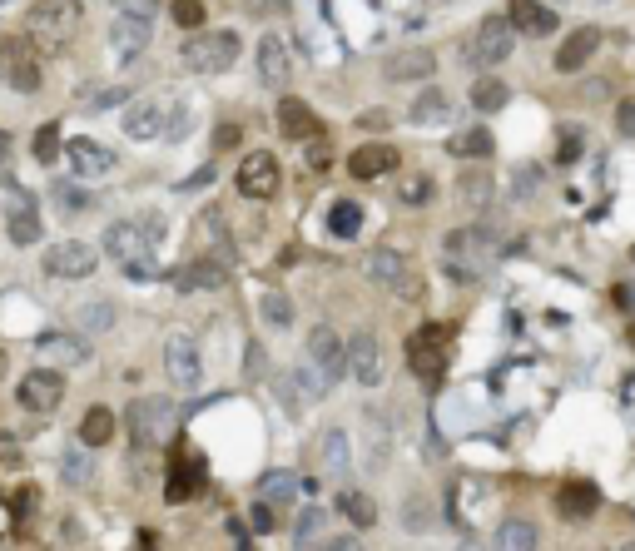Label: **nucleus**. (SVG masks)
<instances>
[{"mask_svg":"<svg viewBox=\"0 0 635 551\" xmlns=\"http://www.w3.org/2000/svg\"><path fill=\"white\" fill-rule=\"evenodd\" d=\"M343 517L358 527V532H368V527H378V502L368 497V492H343Z\"/></svg>","mask_w":635,"mask_h":551,"instance_id":"nucleus-42","label":"nucleus"},{"mask_svg":"<svg viewBox=\"0 0 635 551\" xmlns=\"http://www.w3.org/2000/svg\"><path fill=\"white\" fill-rule=\"evenodd\" d=\"M313 551H363V542L358 537H323Z\"/></svg>","mask_w":635,"mask_h":551,"instance_id":"nucleus-52","label":"nucleus"},{"mask_svg":"<svg viewBox=\"0 0 635 551\" xmlns=\"http://www.w3.org/2000/svg\"><path fill=\"white\" fill-rule=\"evenodd\" d=\"M442 343H447V328H437V323H427L422 333H412V338H407V358H412V373H422V378H437V373H442Z\"/></svg>","mask_w":635,"mask_h":551,"instance_id":"nucleus-16","label":"nucleus"},{"mask_svg":"<svg viewBox=\"0 0 635 551\" xmlns=\"http://www.w3.org/2000/svg\"><path fill=\"white\" fill-rule=\"evenodd\" d=\"M596 50H601V30H596V25H581V30L566 35V45H556V70H561V75H576Z\"/></svg>","mask_w":635,"mask_h":551,"instance_id":"nucleus-19","label":"nucleus"},{"mask_svg":"<svg viewBox=\"0 0 635 551\" xmlns=\"http://www.w3.org/2000/svg\"><path fill=\"white\" fill-rule=\"evenodd\" d=\"M239 60V35L234 30H194L184 45V65L194 75H224Z\"/></svg>","mask_w":635,"mask_h":551,"instance_id":"nucleus-3","label":"nucleus"},{"mask_svg":"<svg viewBox=\"0 0 635 551\" xmlns=\"http://www.w3.org/2000/svg\"><path fill=\"white\" fill-rule=\"evenodd\" d=\"M125 427H129V437H134V447H154L174 427V403L169 398H139V403H129Z\"/></svg>","mask_w":635,"mask_h":551,"instance_id":"nucleus-6","label":"nucleus"},{"mask_svg":"<svg viewBox=\"0 0 635 551\" xmlns=\"http://www.w3.org/2000/svg\"><path fill=\"white\" fill-rule=\"evenodd\" d=\"M35 353H40L45 363H60V368H85V363L95 358L85 333H40V338H35Z\"/></svg>","mask_w":635,"mask_h":551,"instance_id":"nucleus-13","label":"nucleus"},{"mask_svg":"<svg viewBox=\"0 0 635 551\" xmlns=\"http://www.w3.org/2000/svg\"><path fill=\"white\" fill-rule=\"evenodd\" d=\"M159 130H164V110H159V100H134L125 110V135L129 139H159Z\"/></svg>","mask_w":635,"mask_h":551,"instance_id":"nucleus-29","label":"nucleus"},{"mask_svg":"<svg viewBox=\"0 0 635 551\" xmlns=\"http://www.w3.org/2000/svg\"><path fill=\"white\" fill-rule=\"evenodd\" d=\"M60 477H65L70 487H85V482H95V457H90V447H85L80 437L65 447V457H60Z\"/></svg>","mask_w":635,"mask_h":551,"instance_id":"nucleus-32","label":"nucleus"},{"mask_svg":"<svg viewBox=\"0 0 635 551\" xmlns=\"http://www.w3.org/2000/svg\"><path fill=\"white\" fill-rule=\"evenodd\" d=\"M20 408L25 413H35V417H50L60 403H65V378L55 373V368H35V373H25L20 378Z\"/></svg>","mask_w":635,"mask_h":551,"instance_id":"nucleus-8","label":"nucleus"},{"mask_svg":"<svg viewBox=\"0 0 635 551\" xmlns=\"http://www.w3.org/2000/svg\"><path fill=\"white\" fill-rule=\"evenodd\" d=\"M432 522H437V507H432L427 497H407V502H402V527H407V532H427Z\"/></svg>","mask_w":635,"mask_h":551,"instance_id":"nucleus-44","label":"nucleus"},{"mask_svg":"<svg viewBox=\"0 0 635 551\" xmlns=\"http://www.w3.org/2000/svg\"><path fill=\"white\" fill-rule=\"evenodd\" d=\"M308 363H313L328 383H338V378L348 373V343H343L328 323H318V328L308 333Z\"/></svg>","mask_w":635,"mask_h":551,"instance_id":"nucleus-10","label":"nucleus"},{"mask_svg":"<svg viewBox=\"0 0 635 551\" xmlns=\"http://www.w3.org/2000/svg\"><path fill=\"white\" fill-rule=\"evenodd\" d=\"M179 288L184 293H214V288H229V264L224 259H194V264H184L179 269Z\"/></svg>","mask_w":635,"mask_h":551,"instance_id":"nucleus-25","label":"nucleus"},{"mask_svg":"<svg viewBox=\"0 0 635 551\" xmlns=\"http://www.w3.org/2000/svg\"><path fill=\"white\" fill-rule=\"evenodd\" d=\"M0 85H10L15 95H35L45 85V65H40V50L15 40V35H0Z\"/></svg>","mask_w":635,"mask_h":551,"instance_id":"nucleus-5","label":"nucleus"},{"mask_svg":"<svg viewBox=\"0 0 635 551\" xmlns=\"http://www.w3.org/2000/svg\"><path fill=\"white\" fill-rule=\"evenodd\" d=\"M120 5H125L129 15H149L154 10V0H120Z\"/></svg>","mask_w":635,"mask_h":551,"instance_id":"nucleus-58","label":"nucleus"},{"mask_svg":"<svg viewBox=\"0 0 635 551\" xmlns=\"http://www.w3.org/2000/svg\"><path fill=\"white\" fill-rule=\"evenodd\" d=\"M30 149H35V159H40V164H55V159H60V125H40Z\"/></svg>","mask_w":635,"mask_h":551,"instance_id":"nucleus-46","label":"nucleus"},{"mask_svg":"<svg viewBox=\"0 0 635 551\" xmlns=\"http://www.w3.org/2000/svg\"><path fill=\"white\" fill-rule=\"evenodd\" d=\"M95 264H100L95 244H80V239H60V244H50V254H45V269L55 278H90Z\"/></svg>","mask_w":635,"mask_h":551,"instance_id":"nucleus-11","label":"nucleus"},{"mask_svg":"<svg viewBox=\"0 0 635 551\" xmlns=\"http://www.w3.org/2000/svg\"><path fill=\"white\" fill-rule=\"evenodd\" d=\"M5 144H10V135H5V130H0V154H5Z\"/></svg>","mask_w":635,"mask_h":551,"instance_id":"nucleus-61","label":"nucleus"},{"mask_svg":"<svg viewBox=\"0 0 635 551\" xmlns=\"http://www.w3.org/2000/svg\"><path fill=\"white\" fill-rule=\"evenodd\" d=\"M556 507H561V517H571V522H586V517L601 507V492H596L591 482H566V487L556 492Z\"/></svg>","mask_w":635,"mask_h":551,"instance_id":"nucleus-28","label":"nucleus"},{"mask_svg":"<svg viewBox=\"0 0 635 551\" xmlns=\"http://www.w3.org/2000/svg\"><path fill=\"white\" fill-rule=\"evenodd\" d=\"M110 50L120 55V60H139L144 50H149V15H129L120 10L115 20H110Z\"/></svg>","mask_w":635,"mask_h":551,"instance_id":"nucleus-15","label":"nucleus"},{"mask_svg":"<svg viewBox=\"0 0 635 551\" xmlns=\"http://www.w3.org/2000/svg\"><path fill=\"white\" fill-rule=\"evenodd\" d=\"M288 75H293L288 45H283L278 35H263V40H258V80L278 90V85H288Z\"/></svg>","mask_w":635,"mask_h":551,"instance_id":"nucleus-24","label":"nucleus"},{"mask_svg":"<svg viewBox=\"0 0 635 551\" xmlns=\"http://www.w3.org/2000/svg\"><path fill=\"white\" fill-rule=\"evenodd\" d=\"M507 100H511V90H507V80H497V75H482L472 85V110H482V115H497Z\"/></svg>","mask_w":635,"mask_h":551,"instance_id":"nucleus-37","label":"nucleus"},{"mask_svg":"<svg viewBox=\"0 0 635 551\" xmlns=\"http://www.w3.org/2000/svg\"><path fill=\"white\" fill-rule=\"evenodd\" d=\"M258 373H263V348L249 343V378H258Z\"/></svg>","mask_w":635,"mask_h":551,"instance_id":"nucleus-56","label":"nucleus"},{"mask_svg":"<svg viewBox=\"0 0 635 551\" xmlns=\"http://www.w3.org/2000/svg\"><path fill=\"white\" fill-rule=\"evenodd\" d=\"M323 537H328V512L323 507H308L298 517V527H293V542H298V551H313Z\"/></svg>","mask_w":635,"mask_h":551,"instance_id":"nucleus-39","label":"nucleus"},{"mask_svg":"<svg viewBox=\"0 0 635 551\" xmlns=\"http://www.w3.org/2000/svg\"><path fill=\"white\" fill-rule=\"evenodd\" d=\"M631 348H635V323H631Z\"/></svg>","mask_w":635,"mask_h":551,"instance_id":"nucleus-62","label":"nucleus"},{"mask_svg":"<svg viewBox=\"0 0 635 551\" xmlns=\"http://www.w3.org/2000/svg\"><path fill=\"white\" fill-rule=\"evenodd\" d=\"M239 135H244V125H219L214 144H219V149H234V144H239Z\"/></svg>","mask_w":635,"mask_h":551,"instance_id":"nucleus-53","label":"nucleus"},{"mask_svg":"<svg viewBox=\"0 0 635 551\" xmlns=\"http://www.w3.org/2000/svg\"><path fill=\"white\" fill-rule=\"evenodd\" d=\"M407 120H412V125H447V120H452V100H447L437 85H427V90L412 100Z\"/></svg>","mask_w":635,"mask_h":551,"instance_id":"nucleus-30","label":"nucleus"},{"mask_svg":"<svg viewBox=\"0 0 635 551\" xmlns=\"http://www.w3.org/2000/svg\"><path fill=\"white\" fill-rule=\"evenodd\" d=\"M293 497H298V477H293V472H268L263 487H258V502H268L273 512L293 507Z\"/></svg>","mask_w":635,"mask_h":551,"instance_id":"nucleus-36","label":"nucleus"},{"mask_svg":"<svg viewBox=\"0 0 635 551\" xmlns=\"http://www.w3.org/2000/svg\"><path fill=\"white\" fill-rule=\"evenodd\" d=\"M55 199H60V209H65V214H85V209L95 204L85 184H55Z\"/></svg>","mask_w":635,"mask_h":551,"instance_id":"nucleus-45","label":"nucleus"},{"mask_svg":"<svg viewBox=\"0 0 635 551\" xmlns=\"http://www.w3.org/2000/svg\"><path fill=\"white\" fill-rule=\"evenodd\" d=\"M507 20H511V30H516V35H531V40L556 35V10H551V5H541V0H511Z\"/></svg>","mask_w":635,"mask_h":551,"instance_id":"nucleus-17","label":"nucleus"},{"mask_svg":"<svg viewBox=\"0 0 635 551\" xmlns=\"http://www.w3.org/2000/svg\"><path fill=\"white\" fill-rule=\"evenodd\" d=\"M348 467H353V442H348L343 427H328V432L318 437V472H328V477L343 482Z\"/></svg>","mask_w":635,"mask_h":551,"instance_id":"nucleus-23","label":"nucleus"},{"mask_svg":"<svg viewBox=\"0 0 635 551\" xmlns=\"http://www.w3.org/2000/svg\"><path fill=\"white\" fill-rule=\"evenodd\" d=\"M249 522H254V532H263V537H268V532H278V517H273V507H268V502H258L254 512H249Z\"/></svg>","mask_w":635,"mask_h":551,"instance_id":"nucleus-50","label":"nucleus"},{"mask_svg":"<svg viewBox=\"0 0 635 551\" xmlns=\"http://www.w3.org/2000/svg\"><path fill=\"white\" fill-rule=\"evenodd\" d=\"M348 373L363 388H378L382 383V348L373 333H353V343H348Z\"/></svg>","mask_w":635,"mask_h":551,"instance_id":"nucleus-18","label":"nucleus"},{"mask_svg":"<svg viewBox=\"0 0 635 551\" xmlns=\"http://www.w3.org/2000/svg\"><path fill=\"white\" fill-rule=\"evenodd\" d=\"M432 194H437V184L427 174H402L397 179V204H407V209H427Z\"/></svg>","mask_w":635,"mask_h":551,"instance_id":"nucleus-40","label":"nucleus"},{"mask_svg":"<svg viewBox=\"0 0 635 551\" xmlns=\"http://www.w3.org/2000/svg\"><path fill=\"white\" fill-rule=\"evenodd\" d=\"M328 229H333L338 239H358V229H363V209L348 204V199H338L333 214H328Z\"/></svg>","mask_w":635,"mask_h":551,"instance_id":"nucleus-43","label":"nucleus"},{"mask_svg":"<svg viewBox=\"0 0 635 551\" xmlns=\"http://www.w3.org/2000/svg\"><path fill=\"white\" fill-rule=\"evenodd\" d=\"M511 45H516L511 20H502V15H487V20L477 25L472 45L462 50V60H467V65H502V60L511 55Z\"/></svg>","mask_w":635,"mask_h":551,"instance_id":"nucleus-7","label":"nucleus"},{"mask_svg":"<svg viewBox=\"0 0 635 551\" xmlns=\"http://www.w3.org/2000/svg\"><path fill=\"white\" fill-rule=\"evenodd\" d=\"M536 522H526V517H507L502 527H497V551H536Z\"/></svg>","mask_w":635,"mask_h":551,"instance_id":"nucleus-34","label":"nucleus"},{"mask_svg":"<svg viewBox=\"0 0 635 551\" xmlns=\"http://www.w3.org/2000/svg\"><path fill=\"white\" fill-rule=\"evenodd\" d=\"M536 184H541V169H526V174L516 179V194H531Z\"/></svg>","mask_w":635,"mask_h":551,"instance_id":"nucleus-55","label":"nucleus"},{"mask_svg":"<svg viewBox=\"0 0 635 551\" xmlns=\"http://www.w3.org/2000/svg\"><path fill=\"white\" fill-rule=\"evenodd\" d=\"M105 254L115 259V269L134 283H154L159 274V264H154V239L139 229V219H115L110 229H105Z\"/></svg>","mask_w":635,"mask_h":551,"instance_id":"nucleus-1","label":"nucleus"},{"mask_svg":"<svg viewBox=\"0 0 635 551\" xmlns=\"http://www.w3.org/2000/svg\"><path fill=\"white\" fill-rule=\"evenodd\" d=\"M115 427H120V417L110 413V408H90V413L80 417V442L85 447H105V442H115Z\"/></svg>","mask_w":635,"mask_h":551,"instance_id":"nucleus-33","label":"nucleus"},{"mask_svg":"<svg viewBox=\"0 0 635 551\" xmlns=\"http://www.w3.org/2000/svg\"><path fill=\"white\" fill-rule=\"evenodd\" d=\"M258 313H263L268 328H293V298H288L283 288H268V293L258 298Z\"/></svg>","mask_w":635,"mask_h":551,"instance_id":"nucleus-41","label":"nucleus"},{"mask_svg":"<svg viewBox=\"0 0 635 551\" xmlns=\"http://www.w3.org/2000/svg\"><path fill=\"white\" fill-rule=\"evenodd\" d=\"M278 130H283L288 139H313L318 135V115H313V105L283 95V100H278Z\"/></svg>","mask_w":635,"mask_h":551,"instance_id":"nucleus-26","label":"nucleus"},{"mask_svg":"<svg viewBox=\"0 0 635 551\" xmlns=\"http://www.w3.org/2000/svg\"><path fill=\"white\" fill-rule=\"evenodd\" d=\"M174 20L184 30H204V5L199 0H174Z\"/></svg>","mask_w":635,"mask_h":551,"instance_id":"nucleus-48","label":"nucleus"},{"mask_svg":"<svg viewBox=\"0 0 635 551\" xmlns=\"http://www.w3.org/2000/svg\"><path fill=\"white\" fill-rule=\"evenodd\" d=\"M581 144H586V139H581V130H566V135H561V164H571V159L581 154Z\"/></svg>","mask_w":635,"mask_h":551,"instance_id":"nucleus-51","label":"nucleus"},{"mask_svg":"<svg viewBox=\"0 0 635 551\" xmlns=\"http://www.w3.org/2000/svg\"><path fill=\"white\" fill-rule=\"evenodd\" d=\"M164 373H169L174 388H199L204 383V353L189 333H174L164 343Z\"/></svg>","mask_w":635,"mask_h":551,"instance_id":"nucleus-9","label":"nucleus"},{"mask_svg":"<svg viewBox=\"0 0 635 551\" xmlns=\"http://www.w3.org/2000/svg\"><path fill=\"white\" fill-rule=\"evenodd\" d=\"M65 159H70V169H75L80 179H105V174L115 169V154H110L105 144H95V139L65 144Z\"/></svg>","mask_w":635,"mask_h":551,"instance_id":"nucleus-20","label":"nucleus"},{"mask_svg":"<svg viewBox=\"0 0 635 551\" xmlns=\"http://www.w3.org/2000/svg\"><path fill=\"white\" fill-rule=\"evenodd\" d=\"M199 477H204V467H194L184 452H174V472H169V492H164V497H169V502H184V497L199 487Z\"/></svg>","mask_w":635,"mask_h":551,"instance_id":"nucleus-38","label":"nucleus"},{"mask_svg":"<svg viewBox=\"0 0 635 551\" xmlns=\"http://www.w3.org/2000/svg\"><path fill=\"white\" fill-rule=\"evenodd\" d=\"M0 462H20V447H15L10 432H0Z\"/></svg>","mask_w":635,"mask_h":551,"instance_id":"nucleus-54","label":"nucleus"},{"mask_svg":"<svg viewBox=\"0 0 635 551\" xmlns=\"http://www.w3.org/2000/svg\"><path fill=\"white\" fill-rule=\"evenodd\" d=\"M616 130L626 139H635V95H626V100L616 105Z\"/></svg>","mask_w":635,"mask_h":551,"instance_id":"nucleus-49","label":"nucleus"},{"mask_svg":"<svg viewBox=\"0 0 635 551\" xmlns=\"http://www.w3.org/2000/svg\"><path fill=\"white\" fill-rule=\"evenodd\" d=\"M457 194L467 199V204H487L492 199V179L477 169V174H462V184H457Z\"/></svg>","mask_w":635,"mask_h":551,"instance_id":"nucleus-47","label":"nucleus"},{"mask_svg":"<svg viewBox=\"0 0 635 551\" xmlns=\"http://www.w3.org/2000/svg\"><path fill=\"white\" fill-rule=\"evenodd\" d=\"M621 551H635V542H631V547H621Z\"/></svg>","mask_w":635,"mask_h":551,"instance_id":"nucleus-63","label":"nucleus"},{"mask_svg":"<svg viewBox=\"0 0 635 551\" xmlns=\"http://www.w3.org/2000/svg\"><path fill=\"white\" fill-rule=\"evenodd\" d=\"M75 323H80V333H110V328L120 323V308H115L110 298H95V303H80Z\"/></svg>","mask_w":635,"mask_h":551,"instance_id":"nucleus-35","label":"nucleus"},{"mask_svg":"<svg viewBox=\"0 0 635 551\" xmlns=\"http://www.w3.org/2000/svg\"><path fill=\"white\" fill-rule=\"evenodd\" d=\"M487 254H492V229H452V234L442 239L447 274L457 278V283H472V278L482 274Z\"/></svg>","mask_w":635,"mask_h":551,"instance_id":"nucleus-4","label":"nucleus"},{"mask_svg":"<svg viewBox=\"0 0 635 551\" xmlns=\"http://www.w3.org/2000/svg\"><path fill=\"white\" fill-rule=\"evenodd\" d=\"M457 551H487V547H482V542H472V537H467V542H462V547H457Z\"/></svg>","mask_w":635,"mask_h":551,"instance_id":"nucleus-60","label":"nucleus"},{"mask_svg":"<svg viewBox=\"0 0 635 551\" xmlns=\"http://www.w3.org/2000/svg\"><path fill=\"white\" fill-rule=\"evenodd\" d=\"M363 274L373 278V283H382V288H397L407 278V259L397 249H368L363 254Z\"/></svg>","mask_w":635,"mask_h":551,"instance_id":"nucleus-27","label":"nucleus"},{"mask_svg":"<svg viewBox=\"0 0 635 551\" xmlns=\"http://www.w3.org/2000/svg\"><path fill=\"white\" fill-rule=\"evenodd\" d=\"M239 194L244 199H273L278 194V159L268 149H254L249 159H239Z\"/></svg>","mask_w":635,"mask_h":551,"instance_id":"nucleus-12","label":"nucleus"},{"mask_svg":"<svg viewBox=\"0 0 635 551\" xmlns=\"http://www.w3.org/2000/svg\"><path fill=\"white\" fill-rule=\"evenodd\" d=\"M5 234H10V244H20V249L40 244V209H35L25 194H15V199L5 204Z\"/></svg>","mask_w":635,"mask_h":551,"instance_id":"nucleus-21","label":"nucleus"},{"mask_svg":"<svg viewBox=\"0 0 635 551\" xmlns=\"http://www.w3.org/2000/svg\"><path fill=\"white\" fill-rule=\"evenodd\" d=\"M80 0H40L25 10V30L40 40V50H65L70 35L80 30Z\"/></svg>","mask_w":635,"mask_h":551,"instance_id":"nucleus-2","label":"nucleus"},{"mask_svg":"<svg viewBox=\"0 0 635 551\" xmlns=\"http://www.w3.org/2000/svg\"><path fill=\"white\" fill-rule=\"evenodd\" d=\"M308 164H313V174H323V169H328V149H323V144H318V149H313V154H308Z\"/></svg>","mask_w":635,"mask_h":551,"instance_id":"nucleus-57","label":"nucleus"},{"mask_svg":"<svg viewBox=\"0 0 635 551\" xmlns=\"http://www.w3.org/2000/svg\"><path fill=\"white\" fill-rule=\"evenodd\" d=\"M447 149H452V159H487L497 149V139H492L487 125H472V130H457L447 139Z\"/></svg>","mask_w":635,"mask_h":551,"instance_id":"nucleus-31","label":"nucleus"},{"mask_svg":"<svg viewBox=\"0 0 635 551\" xmlns=\"http://www.w3.org/2000/svg\"><path fill=\"white\" fill-rule=\"evenodd\" d=\"M382 75H387V80H397V85H422V80H432V75H437V55H432V50H422V45L397 50V55H387V60H382Z\"/></svg>","mask_w":635,"mask_h":551,"instance_id":"nucleus-14","label":"nucleus"},{"mask_svg":"<svg viewBox=\"0 0 635 551\" xmlns=\"http://www.w3.org/2000/svg\"><path fill=\"white\" fill-rule=\"evenodd\" d=\"M402 164V154L392 149V144H358L353 154H348V174L353 179H382L387 169H397Z\"/></svg>","mask_w":635,"mask_h":551,"instance_id":"nucleus-22","label":"nucleus"},{"mask_svg":"<svg viewBox=\"0 0 635 551\" xmlns=\"http://www.w3.org/2000/svg\"><path fill=\"white\" fill-rule=\"evenodd\" d=\"M273 5H283V0H258V5H254V15H263V10H273Z\"/></svg>","mask_w":635,"mask_h":551,"instance_id":"nucleus-59","label":"nucleus"}]
</instances>
